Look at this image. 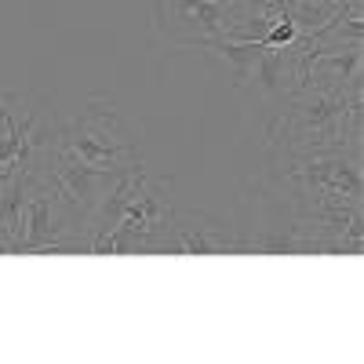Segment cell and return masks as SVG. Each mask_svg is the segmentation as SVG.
Here are the masks:
<instances>
[{"label": "cell", "instance_id": "cell-1", "mask_svg": "<svg viewBox=\"0 0 364 364\" xmlns=\"http://www.w3.org/2000/svg\"><path fill=\"white\" fill-rule=\"evenodd\" d=\"M259 219L281 223L317 204H364V146L331 154H266L252 175Z\"/></svg>", "mask_w": 364, "mask_h": 364}, {"label": "cell", "instance_id": "cell-5", "mask_svg": "<svg viewBox=\"0 0 364 364\" xmlns=\"http://www.w3.org/2000/svg\"><path fill=\"white\" fill-rule=\"evenodd\" d=\"M91 233L80 211L37 168L22 175V248L18 255H87Z\"/></svg>", "mask_w": 364, "mask_h": 364}, {"label": "cell", "instance_id": "cell-9", "mask_svg": "<svg viewBox=\"0 0 364 364\" xmlns=\"http://www.w3.org/2000/svg\"><path fill=\"white\" fill-rule=\"evenodd\" d=\"M248 84L259 91L266 102H273V106H277L281 99H288L295 87H302L295 44H288V48H262V55H259V63H255Z\"/></svg>", "mask_w": 364, "mask_h": 364}, {"label": "cell", "instance_id": "cell-11", "mask_svg": "<svg viewBox=\"0 0 364 364\" xmlns=\"http://www.w3.org/2000/svg\"><path fill=\"white\" fill-rule=\"evenodd\" d=\"M223 4H237V0H223Z\"/></svg>", "mask_w": 364, "mask_h": 364}, {"label": "cell", "instance_id": "cell-10", "mask_svg": "<svg viewBox=\"0 0 364 364\" xmlns=\"http://www.w3.org/2000/svg\"><path fill=\"white\" fill-rule=\"evenodd\" d=\"M200 55H211V58H223V63L230 66L233 73V87H245L255 63H259V55H262V44L255 41H230V37H219V41H211Z\"/></svg>", "mask_w": 364, "mask_h": 364}, {"label": "cell", "instance_id": "cell-4", "mask_svg": "<svg viewBox=\"0 0 364 364\" xmlns=\"http://www.w3.org/2000/svg\"><path fill=\"white\" fill-rule=\"evenodd\" d=\"M55 149L91 171H102V175H120L124 168L142 161L117 102L106 95L87 99L84 109H77L66 124H58Z\"/></svg>", "mask_w": 364, "mask_h": 364}, {"label": "cell", "instance_id": "cell-7", "mask_svg": "<svg viewBox=\"0 0 364 364\" xmlns=\"http://www.w3.org/2000/svg\"><path fill=\"white\" fill-rule=\"evenodd\" d=\"M171 255H240V226L211 211H178L171 223Z\"/></svg>", "mask_w": 364, "mask_h": 364}, {"label": "cell", "instance_id": "cell-2", "mask_svg": "<svg viewBox=\"0 0 364 364\" xmlns=\"http://www.w3.org/2000/svg\"><path fill=\"white\" fill-rule=\"evenodd\" d=\"M364 91H328L302 84L273 106L266 154H331L364 146Z\"/></svg>", "mask_w": 364, "mask_h": 364}, {"label": "cell", "instance_id": "cell-3", "mask_svg": "<svg viewBox=\"0 0 364 364\" xmlns=\"http://www.w3.org/2000/svg\"><path fill=\"white\" fill-rule=\"evenodd\" d=\"M175 178L142 168L139 186L113 230L91 237L87 255H171Z\"/></svg>", "mask_w": 364, "mask_h": 364}, {"label": "cell", "instance_id": "cell-8", "mask_svg": "<svg viewBox=\"0 0 364 364\" xmlns=\"http://www.w3.org/2000/svg\"><path fill=\"white\" fill-rule=\"evenodd\" d=\"M302 84L328 91H364V48H331L314 55Z\"/></svg>", "mask_w": 364, "mask_h": 364}, {"label": "cell", "instance_id": "cell-6", "mask_svg": "<svg viewBox=\"0 0 364 364\" xmlns=\"http://www.w3.org/2000/svg\"><path fill=\"white\" fill-rule=\"evenodd\" d=\"M233 4L223 0H154V26L175 48L204 51L211 41L226 37Z\"/></svg>", "mask_w": 364, "mask_h": 364}]
</instances>
